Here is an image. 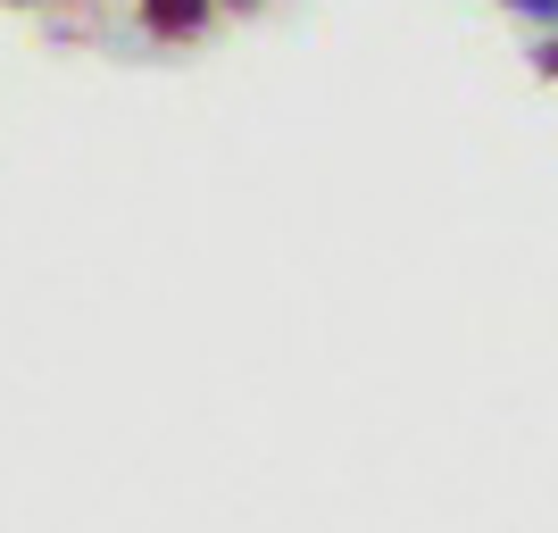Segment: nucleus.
I'll return each instance as SVG.
<instances>
[{
  "instance_id": "39448f33",
  "label": "nucleus",
  "mask_w": 558,
  "mask_h": 533,
  "mask_svg": "<svg viewBox=\"0 0 558 533\" xmlns=\"http://www.w3.org/2000/svg\"><path fill=\"white\" fill-rule=\"evenodd\" d=\"M25 9H34V0H25Z\"/></svg>"
},
{
  "instance_id": "f257e3e1",
  "label": "nucleus",
  "mask_w": 558,
  "mask_h": 533,
  "mask_svg": "<svg viewBox=\"0 0 558 533\" xmlns=\"http://www.w3.org/2000/svg\"><path fill=\"white\" fill-rule=\"evenodd\" d=\"M134 17L150 43H201L217 25V0H134Z\"/></svg>"
},
{
  "instance_id": "f03ea898",
  "label": "nucleus",
  "mask_w": 558,
  "mask_h": 533,
  "mask_svg": "<svg viewBox=\"0 0 558 533\" xmlns=\"http://www.w3.org/2000/svg\"><path fill=\"white\" fill-rule=\"evenodd\" d=\"M500 9H509V17H534L542 34H558V0H500Z\"/></svg>"
},
{
  "instance_id": "7ed1b4c3",
  "label": "nucleus",
  "mask_w": 558,
  "mask_h": 533,
  "mask_svg": "<svg viewBox=\"0 0 558 533\" xmlns=\"http://www.w3.org/2000/svg\"><path fill=\"white\" fill-rule=\"evenodd\" d=\"M534 75H550V84H558V34H534Z\"/></svg>"
},
{
  "instance_id": "20e7f679",
  "label": "nucleus",
  "mask_w": 558,
  "mask_h": 533,
  "mask_svg": "<svg viewBox=\"0 0 558 533\" xmlns=\"http://www.w3.org/2000/svg\"><path fill=\"white\" fill-rule=\"evenodd\" d=\"M217 9H233V17H258V9H267V0H217Z\"/></svg>"
}]
</instances>
